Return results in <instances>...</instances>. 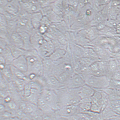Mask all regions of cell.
<instances>
[{
    "label": "cell",
    "mask_w": 120,
    "mask_h": 120,
    "mask_svg": "<svg viewBox=\"0 0 120 120\" xmlns=\"http://www.w3.org/2000/svg\"><path fill=\"white\" fill-rule=\"evenodd\" d=\"M102 111V110L101 106L98 103L92 104L90 111L94 112L100 113H101Z\"/></svg>",
    "instance_id": "obj_29"
},
{
    "label": "cell",
    "mask_w": 120,
    "mask_h": 120,
    "mask_svg": "<svg viewBox=\"0 0 120 120\" xmlns=\"http://www.w3.org/2000/svg\"><path fill=\"white\" fill-rule=\"evenodd\" d=\"M37 106L44 114L52 115L55 114V112L50 105L42 98L38 100Z\"/></svg>",
    "instance_id": "obj_13"
},
{
    "label": "cell",
    "mask_w": 120,
    "mask_h": 120,
    "mask_svg": "<svg viewBox=\"0 0 120 120\" xmlns=\"http://www.w3.org/2000/svg\"><path fill=\"white\" fill-rule=\"evenodd\" d=\"M43 16L41 11L36 12L31 15V23L34 29H38Z\"/></svg>",
    "instance_id": "obj_16"
},
{
    "label": "cell",
    "mask_w": 120,
    "mask_h": 120,
    "mask_svg": "<svg viewBox=\"0 0 120 120\" xmlns=\"http://www.w3.org/2000/svg\"><path fill=\"white\" fill-rule=\"evenodd\" d=\"M119 70V62L115 59L111 58L108 63L107 76L111 78L114 73Z\"/></svg>",
    "instance_id": "obj_14"
},
{
    "label": "cell",
    "mask_w": 120,
    "mask_h": 120,
    "mask_svg": "<svg viewBox=\"0 0 120 120\" xmlns=\"http://www.w3.org/2000/svg\"><path fill=\"white\" fill-rule=\"evenodd\" d=\"M111 58L116 59L119 62H120V51L116 53L111 52Z\"/></svg>",
    "instance_id": "obj_36"
},
{
    "label": "cell",
    "mask_w": 120,
    "mask_h": 120,
    "mask_svg": "<svg viewBox=\"0 0 120 120\" xmlns=\"http://www.w3.org/2000/svg\"><path fill=\"white\" fill-rule=\"evenodd\" d=\"M44 77L46 83L45 89L56 90L65 87L53 74H50Z\"/></svg>",
    "instance_id": "obj_7"
},
{
    "label": "cell",
    "mask_w": 120,
    "mask_h": 120,
    "mask_svg": "<svg viewBox=\"0 0 120 120\" xmlns=\"http://www.w3.org/2000/svg\"><path fill=\"white\" fill-rule=\"evenodd\" d=\"M46 16L48 18L49 21L52 22H59L62 20V18L60 15L56 14L53 11L51 12Z\"/></svg>",
    "instance_id": "obj_25"
},
{
    "label": "cell",
    "mask_w": 120,
    "mask_h": 120,
    "mask_svg": "<svg viewBox=\"0 0 120 120\" xmlns=\"http://www.w3.org/2000/svg\"><path fill=\"white\" fill-rule=\"evenodd\" d=\"M116 20L118 23H120V11L117 16Z\"/></svg>",
    "instance_id": "obj_44"
},
{
    "label": "cell",
    "mask_w": 120,
    "mask_h": 120,
    "mask_svg": "<svg viewBox=\"0 0 120 120\" xmlns=\"http://www.w3.org/2000/svg\"><path fill=\"white\" fill-rule=\"evenodd\" d=\"M17 20H8V29L9 34L16 31L17 29Z\"/></svg>",
    "instance_id": "obj_24"
},
{
    "label": "cell",
    "mask_w": 120,
    "mask_h": 120,
    "mask_svg": "<svg viewBox=\"0 0 120 120\" xmlns=\"http://www.w3.org/2000/svg\"><path fill=\"white\" fill-rule=\"evenodd\" d=\"M107 120H120V115H115Z\"/></svg>",
    "instance_id": "obj_40"
},
{
    "label": "cell",
    "mask_w": 120,
    "mask_h": 120,
    "mask_svg": "<svg viewBox=\"0 0 120 120\" xmlns=\"http://www.w3.org/2000/svg\"><path fill=\"white\" fill-rule=\"evenodd\" d=\"M0 28H8V20L4 15L0 14Z\"/></svg>",
    "instance_id": "obj_31"
},
{
    "label": "cell",
    "mask_w": 120,
    "mask_h": 120,
    "mask_svg": "<svg viewBox=\"0 0 120 120\" xmlns=\"http://www.w3.org/2000/svg\"><path fill=\"white\" fill-rule=\"evenodd\" d=\"M0 9L3 10L13 15L18 16L20 10L19 1L8 0V3L4 9Z\"/></svg>",
    "instance_id": "obj_8"
},
{
    "label": "cell",
    "mask_w": 120,
    "mask_h": 120,
    "mask_svg": "<svg viewBox=\"0 0 120 120\" xmlns=\"http://www.w3.org/2000/svg\"><path fill=\"white\" fill-rule=\"evenodd\" d=\"M6 104V105L5 106L7 107L8 111H13L19 108L18 105L16 102L13 100Z\"/></svg>",
    "instance_id": "obj_28"
},
{
    "label": "cell",
    "mask_w": 120,
    "mask_h": 120,
    "mask_svg": "<svg viewBox=\"0 0 120 120\" xmlns=\"http://www.w3.org/2000/svg\"><path fill=\"white\" fill-rule=\"evenodd\" d=\"M84 80L80 74L74 73L72 75L65 85L70 89H77L85 85Z\"/></svg>",
    "instance_id": "obj_6"
},
{
    "label": "cell",
    "mask_w": 120,
    "mask_h": 120,
    "mask_svg": "<svg viewBox=\"0 0 120 120\" xmlns=\"http://www.w3.org/2000/svg\"><path fill=\"white\" fill-rule=\"evenodd\" d=\"M116 30L117 33L120 35V23H119L117 25L116 28Z\"/></svg>",
    "instance_id": "obj_42"
},
{
    "label": "cell",
    "mask_w": 120,
    "mask_h": 120,
    "mask_svg": "<svg viewBox=\"0 0 120 120\" xmlns=\"http://www.w3.org/2000/svg\"><path fill=\"white\" fill-rule=\"evenodd\" d=\"M0 74L5 80L9 82L13 81V74L11 71L10 65H6L4 70H1Z\"/></svg>",
    "instance_id": "obj_22"
},
{
    "label": "cell",
    "mask_w": 120,
    "mask_h": 120,
    "mask_svg": "<svg viewBox=\"0 0 120 120\" xmlns=\"http://www.w3.org/2000/svg\"><path fill=\"white\" fill-rule=\"evenodd\" d=\"M91 98L81 100L78 105L80 113L86 112L90 111L92 105Z\"/></svg>",
    "instance_id": "obj_18"
},
{
    "label": "cell",
    "mask_w": 120,
    "mask_h": 120,
    "mask_svg": "<svg viewBox=\"0 0 120 120\" xmlns=\"http://www.w3.org/2000/svg\"><path fill=\"white\" fill-rule=\"evenodd\" d=\"M10 67L13 77L24 80L27 82H30V81L25 74L16 68L12 65H10Z\"/></svg>",
    "instance_id": "obj_20"
},
{
    "label": "cell",
    "mask_w": 120,
    "mask_h": 120,
    "mask_svg": "<svg viewBox=\"0 0 120 120\" xmlns=\"http://www.w3.org/2000/svg\"><path fill=\"white\" fill-rule=\"evenodd\" d=\"M82 77L85 84L94 90L104 89L109 86L110 78L107 75L97 76L90 74Z\"/></svg>",
    "instance_id": "obj_2"
},
{
    "label": "cell",
    "mask_w": 120,
    "mask_h": 120,
    "mask_svg": "<svg viewBox=\"0 0 120 120\" xmlns=\"http://www.w3.org/2000/svg\"><path fill=\"white\" fill-rule=\"evenodd\" d=\"M95 91L94 89L86 84L78 89V94L81 100L90 99Z\"/></svg>",
    "instance_id": "obj_11"
},
{
    "label": "cell",
    "mask_w": 120,
    "mask_h": 120,
    "mask_svg": "<svg viewBox=\"0 0 120 120\" xmlns=\"http://www.w3.org/2000/svg\"><path fill=\"white\" fill-rule=\"evenodd\" d=\"M65 118H67L68 120H85L79 114Z\"/></svg>",
    "instance_id": "obj_34"
},
{
    "label": "cell",
    "mask_w": 120,
    "mask_h": 120,
    "mask_svg": "<svg viewBox=\"0 0 120 120\" xmlns=\"http://www.w3.org/2000/svg\"><path fill=\"white\" fill-rule=\"evenodd\" d=\"M99 35L103 36L110 37L119 35L116 32V29L106 26L102 30L99 31Z\"/></svg>",
    "instance_id": "obj_21"
},
{
    "label": "cell",
    "mask_w": 120,
    "mask_h": 120,
    "mask_svg": "<svg viewBox=\"0 0 120 120\" xmlns=\"http://www.w3.org/2000/svg\"><path fill=\"white\" fill-rule=\"evenodd\" d=\"M109 51L112 53H116L120 51V40L110 49Z\"/></svg>",
    "instance_id": "obj_32"
},
{
    "label": "cell",
    "mask_w": 120,
    "mask_h": 120,
    "mask_svg": "<svg viewBox=\"0 0 120 120\" xmlns=\"http://www.w3.org/2000/svg\"><path fill=\"white\" fill-rule=\"evenodd\" d=\"M29 82L25 85L22 95L23 100L29 97L31 94V87Z\"/></svg>",
    "instance_id": "obj_27"
},
{
    "label": "cell",
    "mask_w": 120,
    "mask_h": 120,
    "mask_svg": "<svg viewBox=\"0 0 120 120\" xmlns=\"http://www.w3.org/2000/svg\"><path fill=\"white\" fill-rule=\"evenodd\" d=\"M8 42L9 45L23 49L24 44L23 40L20 34L17 31L9 34Z\"/></svg>",
    "instance_id": "obj_10"
},
{
    "label": "cell",
    "mask_w": 120,
    "mask_h": 120,
    "mask_svg": "<svg viewBox=\"0 0 120 120\" xmlns=\"http://www.w3.org/2000/svg\"><path fill=\"white\" fill-rule=\"evenodd\" d=\"M12 65L26 74L28 71V65L26 57L22 56L15 59L12 63Z\"/></svg>",
    "instance_id": "obj_9"
},
{
    "label": "cell",
    "mask_w": 120,
    "mask_h": 120,
    "mask_svg": "<svg viewBox=\"0 0 120 120\" xmlns=\"http://www.w3.org/2000/svg\"><path fill=\"white\" fill-rule=\"evenodd\" d=\"M0 9H4L8 3V0H0Z\"/></svg>",
    "instance_id": "obj_38"
},
{
    "label": "cell",
    "mask_w": 120,
    "mask_h": 120,
    "mask_svg": "<svg viewBox=\"0 0 120 120\" xmlns=\"http://www.w3.org/2000/svg\"></svg>",
    "instance_id": "obj_46"
},
{
    "label": "cell",
    "mask_w": 120,
    "mask_h": 120,
    "mask_svg": "<svg viewBox=\"0 0 120 120\" xmlns=\"http://www.w3.org/2000/svg\"><path fill=\"white\" fill-rule=\"evenodd\" d=\"M0 64H6V61L4 58L2 56L0 55Z\"/></svg>",
    "instance_id": "obj_41"
},
{
    "label": "cell",
    "mask_w": 120,
    "mask_h": 120,
    "mask_svg": "<svg viewBox=\"0 0 120 120\" xmlns=\"http://www.w3.org/2000/svg\"><path fill=\"white\" fill-rule=\"evenodd\" d=\"M116 20L108 19L106 21V26L111 28L116 29L119 24Z\"/></svg>",
    "instance_id": "obj_30"
},
{
    "label": "cell",
    "mask_w": 120,
    "mask_h": 120,
    "mask_svg": "<svg viewBox=\"0 0 120 120\" xmlns=\"http://www.w3.org/2000/svg\"><path fill=\"white\" fill-rule=\"evenodd\" d=\"M41 97L50 105L55 112L60 108L58 97L55 90L44 89L41 92Z\"/></svg>",
    "instance_id": "obj_3"
},
{
    "label": "cell",
    "mask_w": 120,
    "mask_h": 120,
    "mask_svg": "<svg viewBox=\"0 0 120 120\" xmlns=\"http://www.w3.org/2000/svg\"><path fill=\"white\" fill-rule=\"evenodd\" d=\"M0 55L3 56L6 61V64L9 65L12 64L15 59L9 45L4 49H0Z\"/></svg>",
    "instance_id": "obj_15"
},
{
    "label": "cell",
    "mask_w": 120,
    "mask_h": 120,
    "mask_svg": "<svg viewBox=\"0 0 120 120\" xmlns=\"http://www.w3.org/2000/svg\"><path fill=\"white\" fill-rule=\"evenodd\" d=\"M119 70L120 71V62H119Z\"/></svg>",
    "instance_id": "obj_45"
},
{
    "label": "cell",
    "mask_w": 120,
    "mask_h": 120,
    "mask_svg": "<svg viewBox=\"0 0 120 120\" xmlns=\"http://www.w3.org/2000/svg\"><path fill=\"white\" fill-rule=\"evenodd\" d=\"M57 117L55 114L52 115L44 114L42 120H57Z\"/></svg>",
    "instance_id": "obj_33"
},
{
    "label": "cell",
    "mask_w": 120,
    "mask_h": 120,
    "mask_svg": "<svg viewBox=\"0 0 120 120\" xmlns=\"http://www.w3.org/2000/svg\"><path fill=\"white\" fill-rule=\"evenodd\" d=\"M6 64H0V70H2L4 69L5 67H6Z\"/></svg>",
    "instance_id": "obj_43"
},
{
    "label": "cell",
    "mask_w": 120,
    "mask_h": 120,
    "mask_svg": "<svg viewBox=\"0 0 120 120\" xmlns=\"http://www.w3.org/2000/svg\"><path fill=\"white\" fill-rule=\"evenodd\" d=\"M9 46L11 51L15 59L22 56H26L28 51L22 48L16 47L11 45H9Z\"/></svg>",
    "instance_id": "obj_19"
},
{
    "label": "cell",
    "mask_w": 120,
    "mask_h": 120,
    "mask_svg": "<svg viewBox=\"0 0 120 120\" xmlns=\"http://www.w3.org/2000/svg\"><path fill=\"white\" fill-rule=\"evenodd\" d=\"M116 91L120 90V80L110 78L109 86L108 87Z\"/></svg>",
    "instance_id": "obj_26"
},
{
    "label": "cell",
    "mask_w": 120,
    "mask_h": 120,
    "mask_svg": "<svg viewBox=\"0 0 120 120\" xmlns=\"http://www.w3.org/2000/svg\"><path fill=\"white\" fill-rule=\"evenodd\" d=\"M56 91L60 108L70 105H78L81 100L78 89H70L65 87Z\"/></svg>",
    "instance_id": "obj_1"
},
{
    "label": "cell",
    "mask_w": 120,
    "mask_h": 120,
    "mask_svg": "<svg viewBox=\"0 0 120 120\" xmlns=\"http://www.w3.org/2000/svg\"><path fill=\"white\" fill-rule=\"evenodd\" d=\"M28 71L26 75L34 73L37 76H43V59L39 56L31 59L27 62Z\"/></svg>",
    "instance_id": "obj_4"
},
{
    "label": "cell",
    "mask_w": 120,
    "mask_h": 120,
    "mask_svg": "<svg viewBox=\"0 0 120 120\" xmlns=\"http://www.w3.org/2000/svg\"><path fill=\"white\" fill-rule=\"evenodd\" d=\"M7 111L6 110V106L4 104H0V112L2 113L4 112L5 111Z\"/></svg>",
    "instance_id": "obj_39"
},
{
    "label": "cell",
    "mask_w": 120,
    "mask_h": 120,
    "mask_svg": "<svg viewBox=\"0 0 120 120\" xmlns=\"http://www.w3.org/2000/svg\"><path fill=\"white\" fill-rule=\"evenodd\" d=\"M109 4L114 7H120V0L111 1Z\"/></svg>",
    "instance_id": "obj_37"
},
{
    "label": "cell",
    "mask_w": 120,
    "mask_h": 120,
    "mask_svg": "<svg viewBox=\"0 0 120 120\" xmlns=\"http://www.w3.org/2000/svg\"><path fill=\"white\" fill-rule=\"evenodd\" d=\"M41 5V8H44L45 7L49 6L54 2V1L38 0Z\"/></svg>",
    "instance_id": "obj_35"
},
{
    "label": "cell",
    "mask_w": 120,
    "mask_h": 120,
    "mask_svg": "<svg viewBox=\"0 0 120 120\" xmlns=\"http://www.w3.org/2000/svg\"><path fill=\"white\" fill-rule=\"evenodd\" d=\"M101 113L102 116L105 120H107L114 116L118 115L113 111L109 104L102 111Z\"/></svg>",
    "instance_id": "obj_23"
},
{
    "label": "cell",
    "mask_w": 120,
    "mask_h": 120,
    "mask_svg": "<svg viewBox=\"0 0 120 120\" xmlns=\"http://www.w3.org/2000/svg\"><path fill=\"white\" fill-rule=\"evenodd\" d=\"M80 111L78 105H70L60 108L55 112L56 116L67 117L80 113Z\"/></svg>",
    "instance_id": "obj_5"
},
{
    "label": "cell",
    "mask_w": 120,
    "mask_h": 120,
    "mask_svg": "<svg viewBox=\"0 0 120 120\" xmlns=\"http://www.w3.org/2000/svg\"><path fill=\"white\" fill-rule=\"evenodd\" d=\"M66 53V50H64L56 49L49 58L55 63H56L62 59Z\"/></svg>",
    "instance_id": "obj_17"
},
{
    "label": "cell",
    "mask_w": 120,
    "mask_h": 120,
    "mask_svg": "<svg viewBox=\"0 0 120 120\" xmlns=\"http://www.w3.org/2000/svg\"><path fill=\"white\" fill-rule=\"evenodd\" d=\"M44 77L52 74L56 63L49 57L43 59Z\"/></svg>",
    "instance_id": "obj_12"
}]
</instances>
